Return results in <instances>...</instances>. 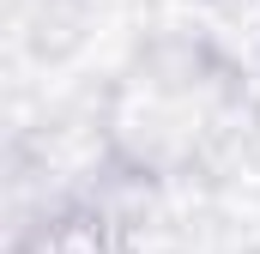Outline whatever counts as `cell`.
I'll return each instance as SVG.
<instances>
[{"label": "cell", "mask_w": 260, "mask_h": 254, "mask_svg": "<svg viewBox=\"0 0 260 254\" xmlns=\"http://www.w3.org/2000/svg\"><path fill=\"white\" fill-rule=\"evenodd\" d=\"M43 254H103V218L97 212H61L43 218Z\"/></svg>", "instance_id": "cell-1"}]
</instances>
